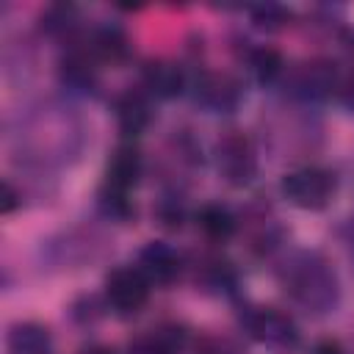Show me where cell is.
Segmentation results:
<instances>
[{"mask_svg": "<svg viewBox=\"0 0 354 354\" xmlns=\"http://www.w3.org/2000/svg\"><path fill=\"white\" fill-rule=\"evenodd\" d=\"M277 279L290 301L310 315H326L340 304V279L321 252L290 249L277 266Z\"/></svg>", "mask_w": 354, "mask_h": 354, "instance_id": "obj_1", "label": "cell"}, {"mask_svg": "<svg viewBox=\"0 0 354 354\" xmlns=\"http://www.w3.org/2000/svg\"><path fill=\"white\" fill-rule=\"evenodd\" d=\"M30 124H33L30 133L22 136V141L28 144L30 160H39V163L58 160L61 163L66 155L77 152L83 144L80 122L69 113V108L47 105L30 119Z\"/></svg>", "mask_w": 354, "mask_h": 354, "instance_id": "obj_2", "label": "cell"}, {"mask_svg": "<svg viewBox=\"0 0 354 354\" xmlns=\"http://www.w3.org/2000/svg\"><path fill=\"white\" fill-rule=\"evenodd\" d=\"M213 160L218 177L232 188H246L257 177V149L252 138L241 130H227L216 141Z\"/></svg>", "mask_w": 354, "mask_h": 354, "instance_id": "obj_3", "label": "cell"}, {"mask_svg": "<svg viewBox=\"0 0 354 354\" xmlns=\"http://www.w3.org/2000/svg\"><path fill=\"white\" fill-rule=\"evenodd\" d=\"M282 196L301 210H324L337 191V177L321 166H301L282 177Z\"/></svg>", "mask_w": 354, "mask_h": 354, "instance_id": "obj_4", "label": "cell"}, {"mask_svg": "<svg viewBox=\"0 0 354 354\" xmlns=\"http://www.w3.org/2000/svg\"><path fill=\"white\" fill-rule=\"evenodd\" d=\"M241 326L246 329L249 337H254L263 346H271V348H296L299 346L296 321L277 307H263V304L243 307Z\"/></svg>", "mask_w": 354, "mask_h": 354, "instance_id": "obj_5", "label": "cell"}, {"mask_svg": "<svg viewBox=\"0 0 354 354\" xmlns=\"http://www.w3.org/2000/svg\"><path fill=\"white\" fill-rule=\"evenodd\" d=\"M285 88L290 97L304 100V102H318L332 97L340 86H337V69L332 61L326 58H310L296 64L293 69H288L285 75Z\"/></svg>", "mask_w": 354, "mask_h": 354, "instance_id": "obj_6", "label": "cell"}, {"mask_svg": "<svg viewBox=\"0 0 354 354\" xmlns=\"http://www.w3.org/2000/svg\"><path fill=\"white\" fill-rule=\"evenodd\" d=\"M149 279L136 266H116L105 277V301L116 315H136L149 301Z\"/></svg>", "mask_w": 354, "mask_h": 354, "instance_id": "obj_7", "label": "cell"}, {"mask_svg": "<svg viewBox=\"0 0 354 354\" xmlns=\"http://www.w3.org/2000/svg\"><path fill=\"white\" fill-rule=\"evenodd\" d=\"M194 100L210 113H230L243 100V86L230 72H202L194 83Z\"/></svg>", "mask_w": 354, "mask_h": 354, "instance_id": "obj_8", "label": "cell"}, {"mask_svg": "<svg viewBox=\"0 0 354 354\" xmlns=\"http://www.w3.org/2000/svg\"><path fill=\"white\" fill-rule=\"evenodd\" d=\"M136 268L149 279V285L166 288V285H171V282L180 277L183 260H180V254H177L169 243H163V241H149L147 246H141Z\"/></svg>", "mask_w": 354, "mask_h": 354, "instance_id": "obj_9", "label": "cell"}, {"mask_svg": "<svg viewBox=\"0 0 354 354\" xmlns=\"http://www.w3.org/2000/svg\"><path fill=\"white\" fill-rule=\"evenodd\" d=\"M141 86L149 97L158 100H174L185 91V72L180 64L166 58H152L141 69Z\"/></svg>", "mask_w": 354, "mask_h": 354, "instance_id": "obj_10", "label": "cell"}, {"mask_svg": "<svg viewBox=\"0 0 354 354\" xmlns=\"http://www.w3.org/2000/svg\"><path fill=\"white\" fill-rule=\"evenodd\" d=\"M141 171H144V160H141L138 147H136L133 141H122V144L111 152V158H108V163H105V183H102V185L127 194V191L138 183Z\"/></svg>", "mask_w": 354, "mask_h": 354, "instance_id": "obj_11", "label": "cell"}, {"mask_svg": "<svg viewBox=\"0 0 354 354\" xmlns=\"http://www.w3.org/2000/svg\"><path fill=\"white\" fill-rule=\"evenodd\" d=\"M113 116H116V124H119L122 136H127V138L141 136L152 122L149 94L144 88H130V91L119 94L116 102H113Z\"/></svg>", "mask_w": 354, "mask_h": 354, "instance_id": "obj_12", "label": "cell"}, {"mask_svg": "<svg viewBox=\"0 0 354 354\" xmlns=\"http://www.w3.org/2000/svg\"><path fill=\"white\" fill-rule=\"evenodd\" d=\"M188 346H191V337L183 326L163 324V326H155V329L138 335L127 346V354H185Z\"/></svg>", "mask_w": 354, "mask_h": 354, "instance_id": "obj_13", "label": "cell"}, {"mask_svg": "<svg viewBox=\"0 0 354 354\" xmlns=\"http://www.w3.org/2000/svg\"><path fill=\"white\" fill-rule=\"evenodd\" d=\"M58 77L72 91H94L97 88V58L86 47H72L61 58Z\"/></svg>", "mask_w": 354, "mask_h": 354, "instance_id": "obj_14", "label": "cell"}, {"mask_svg": "<svg viewBox=\"0 0 354 354\" xmlns=\"http://www.w3.org/2000/svg\"><path fill=\"white\" fill-rule=\"evenodd\" d=\"M6 354H53L50 329L36 321H22L8 329Z\"/></svg>", "mask_w": 354, "mask_h": 354, "instance_id": "obj_15", "label": "cell"}, {"mask_svg": "<svg viewBox=\"0 0 354 354\" xmlns=\"http://www.w3.org/2000/svg\"><path fill=\"white\" fill-rule=\"evenodd\" d=\"M86 50L97 58V61H108V64H122L130 53V41L127 33L119 25H100L94 28Z\"/></svg>", "mask_w": 354, "mask_h": 354, "instance_id": "obj_16", "label": "cell"}, {"mask_svg": "<svg viewBox=\"0 0 354 354\" xmlns=\"http://www.w3.org/2000/svg\"><path fill=\"white\" fill-rule=\"evenodd\" d=\"M196 227L202 230V235H205L207 241L224 243V241H230V238L235 235L238 218H235V213H232L227 205H221V202H207V205H202L199 213H196Z\"/></svg>", "mask_w": 354, "mask_h": 354, "instance_id": "obj_17", "label": "cell"}, {"mask_svg": "<svg viewBox=\"0 0 354 354\" xmlns=\"http://www.w3.org/2000/svg\"><path fill=\"white\" fill-rule=\"evenodd\" d=\"M246 64L252 69V75L268 86V83H277L282 75H285V61L279 55V50L274 47H252L249 55H246Z\"/></svg>", "mask_w": 354, "mask_h": 354, "instance_id": "obj_18", "label": "cell"}, {"mask_svg": "<svg viewBox=\"0 0 354 354\" xmlns=\"http://www.w3.org/2000/svg\"><path fill=\"white\" fill-rule=\"evenodd\" d=\"M77 22H80V14H77V6H72V3H55V6L44 8V14H41V30L53 39L72 36Z\"/></svg>", "mask_w": 354, "mask_h": 354, "instance_id": "obj_19", "label": "cell"}, {"mask_svg": "<svg viewBox=\"0 0 354 354\" xmlns=\"http://www.w3.org/2000/svg\"><path fill=\"white\" fill-rule=\"evenodd\" d=\"M100 210H102L108 218H113V221H127L130 213H133L127 194L113 191V188H105V185L100 188Z\"/></svg>", "mask_w": 354, "mask_h": 354, "instance_id": "obj_20", "label": "cell"}, {"mask_svg": "<svg viewBox=\"0 0 354 354\" xmlns=\"http://www.w3.org/2000/svg\"><path fill=\"white\" fill-rule=\"evenodd\" d=\"M249 14H252V22L263 30H279L290 19V11L282 8V6H274V3L254 6V8H249Z\"/></svg>", "mask_w": 354, "mask_h": 354, "instance_id": "obj_21", "label": "cell"}, {"mask_svg": "<svg viewBox=\"0 0 354 354\" xmlns=\"http://www.w3.org/2000/svg\"><path fill=\"white\" fill-rule=\"evenodd\" d=\"M155 218H158V224L166 227V230H180V227H183V218H185V210H183L180 196H174V194L163 196V199L158 202V207H155Z\"/></svg>", "mask_w": 354, "mask_h": 354, "instance_id": "obj_22", "label": "cell"}, {"mask_svg": "<svg viewBox=\"0 0 354 354\" xmlns=\"http://www.w3.org/2000/svg\"><path fill=\"white\" fill-rule=\"evenodd\" d=\"M19 205H22V194L11 185V180H3V202H0V213L8 216V213H14Z\"/></svg>", "mask_w": 354, "mask_h": 354, "instance_id": "obj_23", "label": "cell"}, {"mask_svg": "<svg viewBox=\"0 0 354 354\" xmlns=\"http://www.w3.org/2000/svg\"><path fill=\"white\" fill-rule=\"evenodd\" d=\"M337 94H340V102H343L348 111H354V75L337 88Z\"/></svg>", "mask_w": 354, "mask_h": 354, "instance_id": "obj_24", "label": "cell"}, {"mask_svg": "<svg viewBox=\"0 0 354 354\" xmlns=\"http://www.w3.org/2000/svg\"><path fill=\"white\" fill-rule=\"evenodd\" d=\"M313 354H346V351H343V346L337 340H318L313 346Z\"/></svg>", "mask_w": 354, "mask_h": 354, "instance_id": "obj_25", "label": "cell"}, {"mask_svg": "<svg viewBox=\"0 0 354 354\" xmlns=\"http://www.w3.org/2000/svg\"><path fill=\"white\" fill-rule=\"evenodd\" d=\"M77 354H116V351H113V348H108V346H102V343H91V346L80 348Z\"/></svg>", "mask_w": 354, "mask_h": 354, "instance_id": "obj_26", "label": "cell"}]
</instances>
